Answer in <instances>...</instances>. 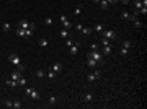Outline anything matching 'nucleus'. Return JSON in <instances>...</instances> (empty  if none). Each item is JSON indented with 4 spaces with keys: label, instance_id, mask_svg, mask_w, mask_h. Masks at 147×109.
Wrapping results in <instances>:
<instances>
[{
    "label": "nucleus",
    "instance_id": "38",
    "mask_svg": "<svg viewBox=\"0 0 147 109\" xmlns=\"http://www.w3.org/2000/svg\"><path fill=\"white\" fill-rule=\"evenodd\" d=\"M82 28H83V25H80V23H78V25H75V29H77V31H82Z\"/></svg>",
    "mask_w": 147,
    "mask_h": 109
},
{
    "label": "nucleus",
    "instance_id": "35",
    "mask_svg": "<svg viewBox=\"0 0 147 109\" xmlns=\"http://www.w3.org/2000/svg\"><path fill=\"white\" fill-rule=\"evenodd\" d=\"M90 50H98V44H97V42H93L92 46H90Z\"/></svg>",
    "mask_w": 147,
    "mask_h": 109
},
{
    "label": "nucleus",
    "instance_id": "16",
    "mask_svg": "<svg viewBox=\"0 0 147 109\" xmlns=\"http://www.w3.org/2000/svg\"><path fill=\"white\" fill-rule=\"evenodd\" d=\"M82 34H83V36L92 34V28H90V26H83V28H82Z\"/></svg>",
    "mask_w": 147,
    "mask_h": 109
},
{
    "label": "nucleus",
    "instance_id": "11",
    "mask_svg": "<svg viewBox=\"0 0 147 109\" xmlns=\"http://www.w3.org/2000/svg\"><path fill=\"white\" fill-rule=\"evenodd\" d=\"M18 28H21V29H28V28H29V21H26V20H20Z\"/></svg>",
    "mask_w": 147,
    "mask_h": 109
},
{
    "label": "nucleus",
    "instance_id": "4",
    "mask_svg": "<svg viewBox=\"0 0 147 109\" xmlns=\"http://www.w3.org/2000/svg\"><path fill=\"white\" fill-rule=\"evenodd\" d=\"M25 93H26L28 96H31L34 101H38V99H39V93L36 91L34 88H26V86H25Z\"/></svg>",
    "mask_w": 147,
    "mask_h": 109
},
{
    "label": "nucleus",
    "instance_id": "25",
    "mask_svg": "<svg viewBox=\"0 0 147 109\" xmlns=\"http://www.w3.org/2000/svg\"><path fill=\"white\" fill-rule=\"evenodd\" d=\"M101 46H111V41H109V39H106V38H101Z\"/></svg>",
    "mask_w": 147,
    "mask_h": 109
},
{
    "label": "nucleus",
    "instance_id": "29",
    "mask_svg": "<svg viewBox=\"0 0 147 109\" xmlns=\"http://www.w3.org/2000/svg\"><path fill=\"white\" fill-rule=\"evenodd\" d=\"M3 106H5V108H13V101H10V99H7L5 103H3Z\"/></svg>",
    "mask_w": 147,
    "mask_h": 109
},
{
    "label": "nucleus",
    "instance_id": "41",
    "mask_svg": "<svg viewBox=\"0 0 147 109\" xmlns=\"http://www.w3.org/2000/svg\"><path fill=\"white\" fill-rule=\"evenodd\" d=\"M93 3H100V0H92Z\"/></svg>",
    "mask_w": 147,
    "mask_h": 109
},
{
    "label": "nucleus",
    "instance_id": "14",
    "mask_svg": "<svg viewBox=\"0 0 147 109\" xmlns=\"http://www.w3.org/2000/svg\"><path fill=\"white\" fill-rule=\"evenodd\" d=\"M46 76H48V78H51V80H54L56 76H57V73H56V72L52 70V68H49V70L46 72Z\"/></svg>",
    "mask_w": 147,
    "mask_h": 109
},
{
    "label": "nucleus",
    "instance_id": "13",
    "mask_svg": "<svg viewBox=\"0 0 147 109\" xmlns=\"http://www.w3.org/2000/svg\"><path fill=\"white\" fill-rule=\"evenodd\" d=\"M82 101H83V103H90V101H93V94H90V93L83 94V96H82Z\"/></svg>",
    "mask_w": 147,
    "mask_h": 109
},
{
    "label": "nucleus",
    "instance_id": "24",
    "mask_svg": "<svg viewBox=\"0 0 147 109\" xmlns=\"http://www.w3.org/2000/svg\"><path fill=\"white\" fill-rule=\"evenodd\" d=\"M7 85H8V86H18V82H16V80H7Z\"/></svg>",
    "mask_w": 147,
    "mask_h": 109
},
{
    "label": "nucleus",
    "instance_id": "9",
    "mask_svg": "<svg viewBox=\"0 0 147 109\" xmlns=\"http://www.w3.org/2000/svg\"><path fill=\"white\" fill-rule=\"evenodd\" d=\"M103 29H105L103 23H97V25L93 26V31H97V33H103Z\"/></svg>",
    "mask_w": 147,
    "mask_h": 109
},
{
    "label": "nucleus",
    "instance_id": "36",
    "mask_svg": "<svg viewBox=\"0 0 147 109\" xmlns=\"http://www.w3.org/2000/svg\"><path fill=\"white\" fill-rule=\"evenodd\" d=\"M44 23L46 25H52V18H44Z\"/></svg>",
    "mask_w": 147,
    "mask_h": 109
},
{
    "label": "nucleus",
    "instance_id": "31",
    "mask_svg": "<svg viewBox=\"0 0 147 109\" xmlns=\"http://www.w3.org/2000/svg\"><path fill=\"white\" fill-rule=\"evenodd\" d=\"M134 7H136V10H139L142 7V3H141V0H134Z\"/></svg>",
    "mask_w": 147,
    "mask_h": 109
},
{
    "label": "nucleus",
    "instance_id": "19",
    "mask_svg": "<svg viewBox=\"0 0 147 109\" xmlns=\"http://www.w3.org/2000/svg\"><path fill=\"white\" fill-rule=\"evenodd\" d=\"M2 29H3V31H10V29H11V25L8 21H5L3 25H2Z\"/></svg>",
    "mask_w": 147,
    "mask_h": 109
},
{
    "label": "nucleus",
    "instance_id": "26",
    "mask_svg": "<svg viewBox=\"0 0 147 109\" xmlns=\"http://www.w3.org/2000/svg\"><path fill=\"white\" fill-rule=\"evenodd\" d=\"M18 86H26V78H20V80H18Z\"/></svg>",
    "mask_w": 147,
    "mask_h": 109
},
{
    "label": "nucleus",
    "instance_id": "37",
    "mask_svg": "<svg viewBox=\"0 0 147 109\" xmlns=\"http://www.w3.org/2000/svg\"><path fill=\"white\" fill-rule=\"evenodd\" d=\"M74 42H75V41H74V39H67V42H65V44H67V46H69V47H70V46H72V44H74Z\"/></svg>",
    "mask_w": 147,
    "mask_h": 109
},
{
    "label": "nucleus",
    "instance_id": "23",
    "mask_svg": "<svg viewBox=\"0 0 147 109\" xmlns=\"http://www.w3.org/2000/svg\"><path fill=\"white\" fill-rule=\"evenodd\" d=\"M123 47H126V49H131V47H132V42L126 39V41H123Z\"/></svg>",
    "mask_w": 147,
    "mask_h": 109
},
{
    "label": "nucleus",
    "instance_id": "22",
    "mask_svg": "<svg viewBox=\"0 0 147 109\" xmlns=\"http://www.w3.org/2000/svg\"><path fill=\"white\" fill-rule=\"evenodd\" d=\"M100 7L106 10V8H109V3H108V2H106V0H100Z\"/></svg>",
    "mask_w": 147,
    "mask_h": 109
},
{
    "label": "nucleus",
    "instance_id": "15",
    "mask_svg": "<svg viewBox=\"0 0 147 109\" xmlns=\"http://www.w3.org/2000/svg\"><path fill=\"white\" fill-rule=\"evenodd\" d=\"M111 50H113V46H105L101 54H103V55H109V54H111Z\"/></svg>",
    "mask_w": 147,
    "mask_h": 109
},
{
    "label": "nucleus",
    "instance_id": "2",
    "mask_svg": "<svg viewBox=\"0 0 147 109\" xmlns=\"http://www.w3.org/2000/svg\"><path fill=\"white\" fill-rule=\"evenodd\" d=\"M100 76H101V72H100V70L97 68V70H93L92 73H88V75H87V80H88L90 83H92V82H97V80L100 78Z\"/></svg>",
    "mask_w": 147,
    "mask_h": 109
},
{
    "label": "nucleus",
    "instance_id": "10",
    "mask_svg": "<svg viewBox=\"0 0 147 109\" xmlns=\"http://www.w3.org/2000/svg\"><path fill=\"white\" fill-rule=\"evenodd\" d=\"M11 78H13V80H16V82H18V80H20V78H21V72L18 70V68H16V70H13V72H11Z\"/></svg>",
    "mask_w": 147,
    "mask_h": 109
},
{
    "label": "nucleus",
    "instance_id": "17",
    "mask_svg": "<svg viewBox=\"0 0 147 109\" xmlns=\"http://www.w3.org/2000/svg\"><path fill=\"white\" fill-rule=\"evenodd\" d=\"M59 36H60V38H69V29L62 28V29L59 31Z\"/></svg>",
    "mask_w": 147,
    "mask_h": 109
},
{
    "label": "nucleus",
    "instance_id": "39",
    "mask_svg": "<svg viewBox=\"0 0 147 109\" xmlns=\"http://www.w3.org/2000/svg\"><path fill=\"white\" fill-rule=\"evenodd\" d=\"M121 3L123 5H127V3H131V0H121Z\"/></svg>",
    "mask_w": 147,
    "mask_h": 109
},
{
    "label": "nucleus",
    "instance_id": "28",
    "mask_svg": "<svg viewBox=\"0 0 147 109\" xmlns=\"http://www.w3.org/2000/svg\"><path fill=\"white\" fill-rule=\"evenodd\" d=\"M121 18H123V20H129V11H121Z\"/></svg>",
    "mask_w": 147,
    "mask_h": 109
},
{
    "label": "nucleus",
    "instance_id": "7",
    "mask_svg": "<svg viewBox=\"0 0 147 109\" xmlns=\"http://www.w3.org/2000/svg\"><path fill=\"white\" fill-rule=\"evenodd\" d=\"M60 23H62V26H64L65 29H70L72 28V23L65 18V15H60Z\"/></svg>",
    "mask_w": 147,
    "mask_h": 109
},
{
    "label": "nucleus",
    "instance_id": "12",
    "mask_svg": "<svg viewBox=\"0 0 147 109\" xmlns=\"http://www.w3.org/2000/svg\"><path fill=\"white\" fill-rule=\"evenodd\" d=\"M52 70L56 72V73H60V70H62V64H59V62H56V64H52V67H51Z\"/></svg>",
    "mask_w": 147,
    "mask_h": 109
},
{
    "label": "nucleus",
    "instance_id": "21",
    "mask_svg": "<svg viewBox=\"0 0 147 109\" xmlns=\"http://www.w3.org/2000/svg\"><path fill=\"white\" fill-rule=\"evenodd\" d=\"M36 76H38V78H44V76H46V72L39 68V70H36Z\"/></svg>",
    "mask_w": 147,
    "mask_h": 109
},
{
    "label": "nucleus",
    "instance_id": "20",
    "mask_svg": "<svg viewBox=\"0 0 147 109\" xmlns=\"http://www.w3.org/2000/svg\"><path fill=\"white\" fill-rule=\"evenodd\" d=\"M16 36H20V38H25V29L16 26Z\"/></svg>",
    "mask_w": 147,
    "mask_h": 109
},
{
    "label": "nucleus",
    "instance_id": "32",
    "mask_svg": "<svg viewBox=\"0 0 147 109\" xmlns=\"http://www.w3.org/2000/svg\"><path fill=\"white\" fill-rule=\"evenodd\" d=\"M127 52H129V49H126V47H121V50H119L121 55H127Z\"/></svg>",
    "mask_w": 147,
    "mask_h": 109
},
{
    "label": "nucleus",
    "instance_id": "3",
    "mask_svg": "<svg viewBox=\"0 0 147 109\" xmlns=\"http://www.w3.org/2000/svg\"><path fill=\"white\" fill-rule=\"evenodd\" d=\"M101 38H106V39H109V41H114V39H116V33H114L113 29H103Z\"/></svg>",
    "mask_w": 147,
    "mask_h": 109
},
{
    "label": "nucleus",
    "instance_id": "1",
    "mask_svg": "<svg viewBox=\"0 0 147 109\" xmlns=\"http://www.w3.org/2000/svg\"><path fill=\"white\" fill-rule=\"evenodd\" d=\"M88 57H92L93 60H97L98 64H101V60H103V54L98 52V50H90V52H88Z\"/></svg>",
    "mask_w": 147,
    "mask_h": 109
},
{
    "label": "nucleus",
    "instance_id": "18",
    "mask_svg": "<svg viewBox=\"0 0 147 109\" xmlns=\"http://www.w3.org/2000/svg\"><path fill=\"white\" fill-rule=\"evenodd\" d=\"M39 46H41V47H48V46H49V41H48V39H39Z\"/></svg>",
    "mask_w": 147,
    "mask_h": 109
},
{
    "label": "nucleus",
    "instance_id": "40",
    "mask_svg": "<svg viewBox=\"0 0 147 109\" xmlns=\"http://www.w3.org/2000/svg\"><path fill=\"white\" fill-rule=\"evenodd\" d=\"M106 2H108L109 5H111V3H116V2H118V0H106Z\"/></svg>",
    "mask_w": 147,
    "mask_h": 109
},
{
    "label": "nucleus",
    "instance_id": "34",
    "mask_svg": "<svg viewBox=\"0 0 147 109\" xmlns=\"http://www.w3.org/2000/svg\"><path fill=\"white\" fill-rule=\"evenodd\" d=\"M57 103V98H56V96H51V98H49V104H56Z\"/></svg>",
    "mask_w": 147,
    "mask_h": 109
},
{
    "label": "nucleus",
    "instance_id": "6",
    "mask_svg": "<svg viewBox=\"0 0 147 109\" xmlns=\"http://www.w3.org/2000/svg\"><path fill=\"white\" fill-rule=\"evenodd\" d=\"M8 60H10L13 65H20V64H21V59H20L16 54H10L8 55Z\"/></svg>",
    "mask_w": 147,
    "mask_h": 109
},
{
    "label": "nucleus",
    "instance_id": "5",
    "mask_svg": "<svg viewBox=\"0 0 147 109\" xmlns=\"http://www.w3.org/2000/svg\"><path fill=\"white\" fill-rule=\"evenodd\" d=\"M78 47H80V41H75V42L69 47V54H70V55H75L77 50H78Z\"/></svg>",
    "mask_w": 147,
    "mask_h": 109
},
{
    "label": "nucleus",
    "instance_id": "8",
    "mask_svg": "<svg viewBox=\"0 0 147 109\" xmlns=\"http://www.w3.org/2000/svg\"><path fill=\"white\" fill-rule=\"evenodd\" d=\"M87 65L90 67V68H97V65H100V64H98L97 60H93L92 57H88V59H87Z\"/></svg>",
    "mask_w": 147,
    "mask_h": 109
},
{
    "label": "nucleus",
    "instance_id": "30",
    "mask_svg": "<svg viewBox=\"0 0 147 109\" xmlns=\"http://www.w3.org/2000/svg\"><path fill=\"white\" fill-rule=\"evenodd\" d=\"M74 15H77V17H80V15H82V8H80V7H77L75 10H74Z\"/></svg>",
    "mask_w": 147,
    "mask_h": 109
},
{
    "label": "nucleus",
    "instance_id": "27",
    "mask_svg": "<svg viewBox=\"0 0 147 109\" xmlns=\"http://www.w3.org/2000/svg\"><path fill=\"white\" fill-rule=\"evenodd\" d=\"M132 23H134V26H136L137 29H139V28H142V21H141V20H139V18H137V20H134V21H132Z\"/></svg>",
    "mask_w": 147,
    "mask_h": 109
},
{
    "label": "nucleus",
    "instance_id": "33",
    "mask_svg": "<svg viewBox=\"0 0 147 109\" xmlns=\"http://www.w3.org/2000/svg\"><path fill=\"white\" fill-rule=\"evenodd\" d=\"M13 108L20 109V108H21V103H20V101H13Z\"/></svg>",
    "mask_w": 147,
    "mask_h": 109
}]
</instances>
